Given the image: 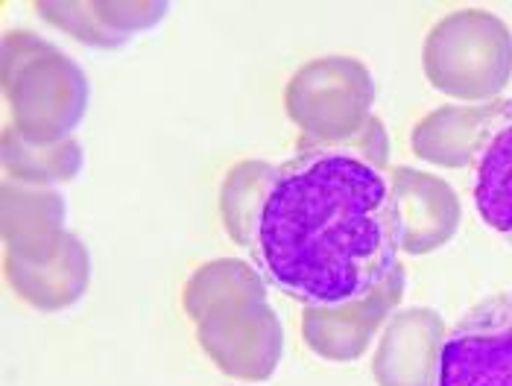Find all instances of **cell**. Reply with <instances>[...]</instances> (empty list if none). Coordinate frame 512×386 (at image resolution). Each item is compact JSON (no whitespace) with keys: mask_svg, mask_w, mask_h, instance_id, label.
<instances>
[{"mask_svg":"<svg viewBox=\"0 0 512 386\" xmlns=\"http://www.w3.org/2000/svg\"><path fill=\"white\" fill-rule=\"evenodd\" d=\"M393 199L381 170L331 147H299L278 167L258 217L255 267L302 308L372 290L398 261Z\"/></svg>","mask_w":512,"mask_h":386,"instance_id":"cell-1","label":"cell"},{"mask_svg":"<svg viewBox=\"0 0 512 386\" xmlns=\"http://www.w3.org/2000/svg\"><path fill=\"white\" fill-rule=\"evenodd\" d=\"M182 308L197 325L199 348L229 378L261 384L276 375L284 328L267 299V278L240 258L202 264L185 281Z\"/></svg>","mask_w":512,"mask_h":386,"instance_id":"cell-2","label":"cell"},{"mask_svg":"<svg viewBox=\"0 0 512 386\" xmlns=\"http://www.w3.org/2000/svg\"><path fill=\"white\" fill-rule=\"evenodd\" d=\"M3 94L9 126L39 147L74 138L91 103L85 71L33 30L3 36Z\"/></svg>","mask_w":512,"mask_h":386,"instance_id":"cell-3","label":"cell"},{"mask_svg":"<svg viewBox=\"0 0 512 386\" xmlns=\"http://www.w3.org/2000/svg\"><path fill=\"white\" fill-rule=\"evenodd\" d=\"M422 65L436 91L492 103L512 79V30L486 9H457L431 27Z\"/></svg>","mask_w":512,"mask_h":386,"instance_id":"cell-4","label":"cell"},{"mask_svg":"<svg viewBox=\"0 0 512 386\" xmlns=\"http://www.w3.org/2000/svg\"><path fill=\"white\" fill-rule=\"evenodd\" d=\"M375 106L372 71L355 56L305 62L284 88V112L299 129V147H343L360 135Z\"/></svg>","mask_w":512,"mask_h":386,"instance_id":"cell-5","label":"cell"},{"mask_svg":"<svg viewBox=\"0 0 512 386\" xmlns=\"http://www.w3.org/2000/svg\"><path fill=\"white\" fill-rule=\"evenodd\" d=\"M436 386H512V293L472 308L445 337Z\"/></svg>","mask_w":512,"mask_h":386,"instance_id":"cell-6","label":"cell"},{"mask_svg":"<svg viewBox=\"0 0 512 386\" xmlns=\"http://www.w3.org/2000/svg\"><path fill=\"white\" fill-rule=\"evenodd\" d=\"M407 272L395 264L372 290L340 305H308L302 308V337L316 357L331 363H352L363 357L372 337L404 299Z\"/></svg>","mask_w":512,"mask_h":386,"instance_id":"cell-7","label":"cell"},{"mask_svg":"<svg viewBox=\"0 0 512 386\" xmlns=\"http://www.w3.org/2000/svg\"><path fill=\"white\" fill-rule=\"evenodd\" d=\"M398 249L407 255H431L442 249L463 220L454 188L434 173L395 167L387 176Z\"/></svg>","mask_w":512,"mask_h":386,"instance_id":"cell-8","label":"cell"},{"mask_svg":"<svg viewBox=\"0 0 512 386\" xmlns=\"http://www.w3.org/2000/svg\"><path fill=\"white\" fill-rule=\"evenodd\" d=\"M445 322L431 308L395 310L372 357L378 386H436Z\"/></svg>","mask_w":512,"mask_h":386,"instance_id":"cell-9","label":"cell"},{"mask_svg":"<svg viewBox=\"0 0 512 386\" xmlns=\"http://www.w3.org/2000/svg\"><path fill=\"white\" fill-rule=\"evenodd\" d=\"M3 270L9 287L30 308L41 313H62L74 308L88 293L91 284V252L74 232L62 234V240L41 258H12L3 255Z\"/></svg>","mask_w":512,"mask_h":386,"instance_id":"cell-10","label":"cell"},{"mask_svg":"<svg viewBox=\"0 0 512 386\" xmlns=\"http://www.w3.org/2000/svg\"><path fill=\"white\" fill-rule=\"evenodd\" d=\"M3 246L12 258H41L59 240L68 220V205L53 188H30L3 179Z\"/></svg>","mask_w":512,"mask_h":386,"instance_id":"cell-11","label":"cell"},{"mask_svg":"<svg viewBox=\"0 0 512 386\" xmlns=\"http://www.w3.org/2000/svg\"><path fill=\"white\" fill-rule=\"evenodd\" d=\"M504 100L480 103V106H439L425 115L410 132V150L422 161L460 170L474 164L477 147L489 120L498 115Z\"/></svg>","mask_w":512,"mask_h":386,"instance_id":"cell-12","label":"cell"},{"mask_svg":"<svg viewBox=\"0 0 512 386\" xmlns=\"http://www.w3.org/2000/svg\"><path fill=\"white\" fill-rule=\"evenodd\" d=\"M474 208L492 232L512 243V100L489 120L474 155Z\"/></svg>","mask_w":512,"mask_h":386,"instance_id":"cell-13","label":"cell"},{"mask_svg":"<svg viewBox=\"0 0 512 386\" xmlns=\"http://www.w3.org/2000/svg\"><path fill=\"white\" fill-rule=\"evenodd\" d=\"M85 153L77 138L62 144L39 147L24 141L12 126L3 129V179L30 185V188H53L74 182L82 173Z\"/></svg>","mask_w":512,"mask_h":386,"instance_id":"cell-14","label":"cell"},{"mask_svg":"<svg viewBox=\"0 0 512 386\" xmlns=\"http://www.w3.org/2000/svg\"><path fill=\"white\" fill-rule=\"evenodd\" d=\"M276 173L278 167L270 161H240L226 173L220 185V217L226 234L249 255L255 249L258 217L267 202V193L273 188Z\"/></svg>","mask_w":512,"mask_h":386,"instance_id":"cell-15","label":"cell"},{"mask_svg":"<svg viewBox=\"0 0 512 386\" xmlns=\"http://www.w3.org/2000/svg\"><path fill=\"white\" fill-rule=\"evenodd\" d=\"M97 24L118 41L120 47L135 36L153 30L170 12V3L158 0H91Z\"/></svg>","mask_w":512,"mask_h":386,"instance_id":"cell-16","label":"cell"},{"mask_svg":"<svg viewBox=\"0 0 512 386\" xmlns=\"http://www.w3.org/2000/svg\"><path fill=\"white\" fill-rule=\"evenodd\" d=\"M36 12L41 15L44 24H50L53 30L71 36L85 47L94 50H118L120 44L94 18L91 3H79V0H39Z\"/></svg>","mask_w":512,"mask_h":386,"instance_id":"cell-17","label":"cell"}]
</instances>
